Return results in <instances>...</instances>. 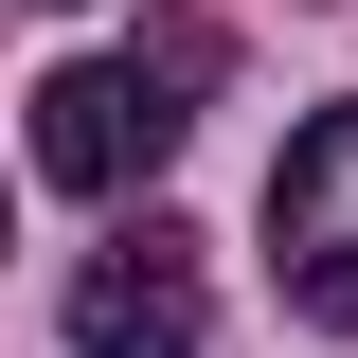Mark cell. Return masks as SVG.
Listing matches in <instances>:
<instances>
[{
  "label": "cell",
  "instance_id": "obj_2",
  "mask_svg": "<svg viewBox=\"0 0 358 358\" xmlns=\"http://www.w3.org/2000/svg\"><path fill=\"white\" fill-rule=\"evenodd\" d=\"M268 268H287L305 322H358V108H322L268 162Z\"/></svg>",
  "mask_w": 358,
  "mask_h": 358
},
{
  "label": "cell",
  "instance_id": "obj_3",
  "mask_svg": "<svg viewBox=\"0 0 358 358\" xmlns=\"http://www.w3.org/2000/svg\"><path fill=\"white\" fill-rule=\"evenodd\" d=\"M197 322H215V287H197V233L179 215L108 233V251L72 268V341L90 358H197Z\"/></svg>",
  "mask_w": 358,
  "mask_h": 358
},
{
  "label": "cell",
  "instance_id": "obj_1",
  "mask_svg": "<svg viewBox=\"0 0 358 358\" xmlns=\"http://www.w3.org/2000/svg\"><path fill=\"white\" fill-rule=\"evenodd\" d=\"M215 72V36L197 18H162L143 54H72V72L36 90V179H72V197H126V179H162V143L197 126L179 90Z\"/></svg>",
  "mask_w": 358,
  "mask_h": 358
}]
</instances>
